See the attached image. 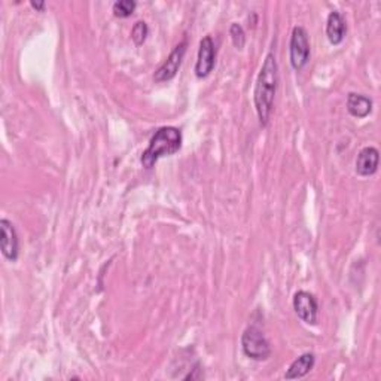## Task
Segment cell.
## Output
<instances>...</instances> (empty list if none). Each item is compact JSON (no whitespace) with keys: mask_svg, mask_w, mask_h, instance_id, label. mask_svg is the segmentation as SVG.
Masks as SVG:
<instances>
[{"mask_svg":"<svg viewBox=\"0 0 381 381\" xmlns=\"http://www.w3.org/2000/svg\"><path fill=\"white\" fill-rule=\"evenodd\" d=\"M136 2L134 0H119V2L113 4V14L118 18H128L130 15H133V12L136 11Z\"/></svg>","mask_w":381,"mask_h":381,"instance_id":"13","label":"cell"},{"mask_svg":"<svg viewBox=\"0 0 381 381\" xmlns=\"http://www.w3.org/2000/svg\"><path fill=\"white\" fill-rule=\"evenodd\" d=\"M378 162H380L378 149L374 146H366L357 153L356 173L362 177L373 176L378 170Z\"/></svg>","mask_w":381,"mask_h":381,"instance_id":"9","label":"cell"},{"mask_svg":"<svg viewBox=\"0 0 381 381\" xmlns=\"http://www.w3.org/2000/svg\"><path fill=\"white\" fill-rule=\"evenodd\" d=\"M277 83H279L277 60L272 53H270L264 60V64L261 67L254 92L255 109L262 127H265L270 121L274 97H276L277 91Z\"/></svg>","mask_w":381,"mask_h":381,"instance_id":"1","label":"cell"},{"mask_svg":"<svg viewBox=\"0 0 381 381\" xmlns=\"http://www.w3.org/2000/svg\"><path fill=\"white\" fill-rule=\"evenodd\" d=\"M32 8L36 9V11H39V12H43L45 11V4L43 2H30Z\"/></svg>","mask_w":381,"mask_h":381,"instance_id":"16","label":"cell"},{"mask_svg":"<svg viewBox=\"0 0 381 381\" xmlns=\"http://www.w3.org/2000/svg\"><path fill=\"white\" fill-rule=\"evenodd\" d=\"M316 362V356L313 353H304L303 356L298 357L289 366L288 371L284 374L286 380H296L305 377L310 371H312Z\"/></svg>","mask_w":381,"mask_h":381,"instance_id":"11","label":"cell"},{"mask_svg":"<svg viewBox=\"0 0 381 381\" xmlns=\"http://www.w3.org/2000/svg\"><path fill=\"white\" fill-rule=\"evenodd\" d=\"M291 64L295 70H303L310 60V41L308 33L304 27H293L289 43Z\"/></svg>","mask_w":381,"mask_h":381,"instance_id":"4","label":"cell"},{"mask_svg":"<svg viewBox=\"0 0 381 381\" xmlns=\"http://www.w3.org/2000/svg\"><path fill=\"white\" fill-rule=\"evenodd\" d=\"M347 33L345 20L338 11H332L326 21V36L332 45H340Z\"/></svg>","mask_w":381,"mask_h":381,"instance_id":"10","label":"cell"},{"mask_svg":"<svg viewBox=\"0 0 381 381\" xmlns=\"http://www.w3.org/2000/svg\"><path fill=\"white\" fill-rule=\"evenodd\" d=\"M347 111L354 118H366L373 111V102L363 94L350 92L347 97Z\"/></svg>","mask_w":381,"mask_h":381,"instance_id":"12","label":"cell"},{"mask_svg":"<svg viewBox=\"0 0 381 381\" xmlns=\"http://www.w3.org/2000/svg\"><path fill=\"white\" fill-rule=\"evenodd\" d=\"M0 249L8 261L15 262L18 259V235L8 219L0 221Z\"/></svg>","mask_w":381,"mask_h":381,"instance_id":"8","label":"cell"},{"mask_svg":"<svg viewBox=\"0 0 381 381\" xmlns=\"http://www.w3.org/2000/svg\"><path fill=\"white\" fill-rule=\"evenodd\" d=\"M186 46H188L186 41L174 46V50L170 53V55L167 57L165 62L158 67L157 71H155V75H153L155 82L160 83V82L172 81L177 75V70H179V67H181L182 60L186 54Z\"/></svg>","mask_w":381,"mask_h":381,"instance_id":"6","label":"cell"},{"mask_svg":"<svg viewBox=\"0 0 381 381\" xmlns=\"http://www.w3.org/2000/svg\"><path fill=\"white\" fill-rule=\"evenodd\" d=\"M242 349L254 361H267L271 356V345L264 332L256 326H249L242 335Z\"/></svg>","mask_w":381,"mask_h":381,"instance_id":"3","label":"cell"},{"mask_svg":"<svg viewBox=\"0 0 381 381\" xmlns=\"http://www.w3.org/2000/svg\"><path fill=\"white\" fill-rule=\"evenodd\" d=\"M149 33V29H148V24L145 21H137L134 24L133 30H131V39L134 41L136 45H141L143 42L146 41V36Z\"/></svg>","mask_w":381,"mask_h":381,"instance_id":"15","label":"cell"},{"mask_svg":"<svg viewBox=\"0 0 381 381\" xmlns=\"http://www.w3.org/2000/svg\"><path fill=\"white\" fill-rule=\"evenodd\" d=\"M230 34H231V41H233V43H234V46L237 48V50H243L244 43H246V33H244V30H243V27L240 26V24L233 22L231 29H230Z\"/></svg>","mask_w":381,"mask_h":381,"instance_id":"14","label":"cell"},{"mask_svg":"<svg viewBox=\"0 0 381 381\" xmlns=\"http://www.w3.org/2000/svg\"><path fill=\"white\" fill-rule=\"evenodd\" d=\"M293 310L296 316L307 325H316L319 316V304L316 296L307 291L296 292L293 296Z\"/></svg>","mask_w":381,"mask_h":381,"instance_id":"5","label":"cell"},{"mask_svg":"<svg viewBox=\"0 0 381 381\" xmlns=\"http://www.w3.org/2000/svg\"><path fill=\"white\" fill-rule=\"evenodd\" d=\"M182 148V133L176 127H161L149 141L148 149L143 152L140 162L145 169H152L160 158L170 157Z\"/></svg>","mask_w":381,"mask_h":381,"instance_id":"2","label":"cell"},{"mask_svg":"<svg viewBox=\"0 0 381 381\" xmlns=\"http://www.w3.org/2000/svg\"><path fill=\"white\" fill-rule=\"evenodd\" d=\"M214 62H216V50H214V42L210 36H205L200 42L198 50V58L195 64V75L197 78L202 79L207 78L214 67Z\"/></svg>","mask_w":381,"mask_h":381,"instance_id":"7","label":"cell"}]
</instances>
